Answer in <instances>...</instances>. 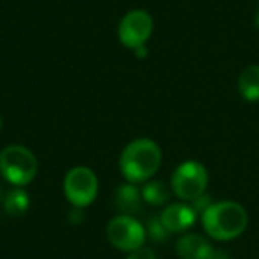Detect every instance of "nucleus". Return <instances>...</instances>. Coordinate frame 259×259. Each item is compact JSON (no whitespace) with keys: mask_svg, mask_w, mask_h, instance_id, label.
<instances>
[{"mask_svg":"<svg viewBox=\"0 0 259 259\" xmlns=\"http://www.w3.org/2000/svg\"><path fill=\"white\" fill-rule=\"evenodd\" d=\"M162 165V149L151 139H135L122 149L119 169L128 183H146Z\"/></svg>","mask_w":259,"mask_h":259,"instance_id":"nucleus-1","label":"nucleus"},{"mask_svg":"<svg viewBox=\"0 0 259 259\" xmlns=\"http://www.w3.org/2000/svg\"><path fill=\"white\" fill-rule=\"evenodd\" d=\"M204 233L215 241H231L245 233L248 226V213L236 201L211 202L201 215Z\"/></svg>","mask_w":259,"mask_h":259,"instance_id":"nucleus-2","label":"nucleus"},{"mask_svg":"<svg viewBox=\"0 0 259 259\" xmlns=\"http://www.w3.org/2000/svg\"><path fill=\"white\" fill-rule=\"evenodd\" d=\"M0 174L13 187H27L37 174V158L22 144H11L0 151Z\"/></svg>","mask_w":259,"mask_h":259,"instance_id":"nucleus-3","label":"nucleus"},{"mask_svg":"<svg viewBox=\"0 0 259 259\" xmlns=\"http://www.w3.org/2000/svg\"><path fill=\"white\" fill-rule=\"evenodd\" d=\"M208 181V169L197 160H187L174 169L170 178V190L180 201L192 202L206 194Z\"/></svg>","mask_w":259,"mask_h":259,"instance_id":"nucleus-4","label":"nucleus"},{"mask_svg":"<svg viewBox=\"0 0 259 259\" xmlns=\"http://www.w3.org/2000/svg\"><path fill=\"white\" fill-rule=\"evenodd\" d=\"M64 195L73 208H87L98 197L100 190V181L93 169L85 165L73 167L64 176Z\"/></svg>","mask_w":259,"mask_h":259,"instance_id":"nucleus-5","label":"nucleus"},{"mask_svg":"<svg viewBox=\"0 0 259 259\" xmlns=\"http://www.w3.org/2000/svg\"><path fill=\"white\" fill-rule=\"evenodd\" d=\"M107 238L112 247L122 252H134L144 247L148 231L134 215H117L107 224Z\"/></svg>","mask_w":259,"mask_h":259,"instance_id":"nucleus-6","label":"nucleus"},{"mask_svg":"<svg viewBox=\"0 0 259 259\" xmlns=\"http://www.w3.org/2000/svg\"><path fill=\"white\" fill-rule=\"evenodd\" d=\"M153 16L144 9H134V11L126 13L122 20L119 22L117 27V36L121 45L126 48H135L144 47L148 39L153 34Z\"/></svg>","mask_w":259,"mask_h":259,"instance_id":"nucleus-7","label":"nucleus"},{"mask_svg":"<svg viewBox=\"0 0 259 259\" xmlns=\"http://www.w3.org/2000/svg\"><path fill=\"white\" fill-rule=\"evenodd\" d=\"M176 254L180 259H226L222 250H217L211 241L199 233H185L180 236Z\"/></svg>","mask_w":259,"mask_h":259,"instance_id":"nucleus-8","label":"nucleus"},{"mask_svg":"<svg viewBox=\"0 0 259 259\" xmlns=\"http://www.w3.org/2000/svg\"><path fill=\"white\" fill-rule=\"evenodd\" d=\"M199 213L194 209L192 204L187 202H170L163 208L160 215V222L163 224L169 233H187L190 227L195 226Z\"/></svg>","mask_w":259,"mask_h":259,"instance_id":"nucleus-9","label":"nucleus"},{"mask_svg":"<svg viewBox=\"0 0 259 259\" xmlns=\"http://www.w3.org/2000/svg\"><path fill=\"white\" fill-rule=\"evenodd\" d=\"M141 188L135 183H124L115 192V206L121 209V215H135L142 204Z\"/></svg>","mask_w":259,"mask_h":259,"instance_id":"nucleus-10","label":"nucleus"},{"mask_svg":"<svg viewBox=\"0 0 259 259\" xmlns=\"http://www.w3.org/2000/svg\"><path fill=\"white\" fill-rule=\"evenodd\" d=\"M238 93L248 103L259 101V64H250L238 76Z\"/></svg>","mask_w":259,"mask_h":259,"instance_id":"nucleus-11","label":"nucleus"},{"mask_svg":"<svg viewBox=\"0 0 259 259\" xmlns=\"http://www.w3.org/2000/svg\"><path fill=\"white\" fill-rule=\"evenodd\" d=\"M4 211L11 217H22L25 215V211L29 209V204H30V197L23 187H15L6 194L4 201Z\"/></svg>","mask_w":259,"mask_h":259,"instance_id":"nucleus-12","label":"nucleus"},{"mask_svg":"<svg viewBox=\"0 0 259 259\" xmlns=\"http://www.w3.org/2000/svg\"><path fill=\"white\" fill-rule=\"evenodd\" d=\"M141 194L148 204L162 206L169 202V188L163 181H146V185L141 188Z\"/></svg>","mask_w":259,"mask_h":259,"instance_id":"nucleus-13","label":"nucleus"},{"mask_svg":"<svg viewBox=\"0 0 259 259\" xmlns=\"http://www.w3.org/2000/svg\"><path fill=\"white\" fill-rule=\"evenodd\" d=\"M146 231H148V236L151 238L153 241H158V243L165 241V238L169 236V231H167L165 227H163V224L160 222V217L158 219H149Z\"/></svg>","mask_w":259,"mask_h":259,"instance_id":"nucleus-14","label":"nucleus"},{"mask_svg":"<svg viewBox=\"0 0 259 259\" xmlns=\"http://www.w3.org/2000/svg\"><path fill=\"white\" fill-rule=\"evenodd\" d=\"M126 259H156L155 252L148 247H141L134 252H128V257Z\"/></svg>","mask_w":259,"mask_h":259,"instance_id":"nucleus-15","label":"nucleus"},{"mask_svg":"<svg viewBox=\"0 0 259 259\" xmlns=\"http://www.w3.org/2000/svg\"><path fill=\"white\" fill-rule=\"evenodd\" d=\"M69 222L73 224H80L83 220V215H82V208H73V211L69 213Z\"/></svg>","mask_w":259,"mask_h":259,"instance_id":"nucleus-16","label":"nucleus"},{"mask_svg":"<svg viewBox=\"0 0 259 259\" xmlns=\"http://www.w3.org/2000/svg\"><path fill=\"white\" fill-rule=\"evenodd\" d=\"M134 54H135V57H139V59H146L148 57V48H146V45L144 47H139L134 50Z\"/></svg>","mask_w":259,"mask_h":259,"instance_id":"nucleus-17","label":"nucleus"},{"mask_svg":"<svg viewBox=\"0 0 259 259\" xmlns=\"http://www.w3.org/2000/svg\"><path fill=\"white\" fill-rule=\"evenodd\" d=\"M254 25H255V29L259 30V6H257V9H255V15H254Z\"/></svg>","mask_w":259,"mask_h":259,"instance_id":"nucleus-18","label":"nucleus"},{"mask_svg":"<svg viewBox=\"0 0 259 259\" xmlns=\"http://www.w3.org/2000/svg\"><path fill=\"white\" fill-rule=\"evenodd\" d=\"M0 130H2V115H0Z\"/></svg>","mask_w":259,"mask_h":259,"instance_id":"nucleus-19","label":"nucleus"},{"mask_svg":"<svg viewBox=\"0 0 259 259\" xmlns=\"http://www.w3.org/2000/svg\"><path fill=\"white\" fill-rule=\"evenodd\" d=\"M0 197H2V192H0Z\"/></svg>","mask_w":259,"mask_h":259,"instance_id":"nucleus-20","label":"nucleus"}]
</instances>
